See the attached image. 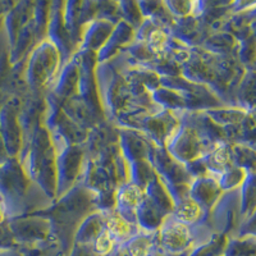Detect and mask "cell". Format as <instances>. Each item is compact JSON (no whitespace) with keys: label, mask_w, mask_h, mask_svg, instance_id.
Returning a JSON list of instances; mask_svg holds the SVG:
<instances>
[{"label":"cell","mask_w":256,"mask_h":256,"mask_svg":"<svg viewBox=\"0 0 256 256\" xmlns=\"http://www.w3.org/2000/svg\"><path fill=\"white\" fill-rule=\"evenodd\" d=\"M58 62V52L52 42L44 41L31 54L27 70V78L32 90L38 92L49 84Z\"/></svg>","instance_id":"obj_1"},{"label":"cell","mask_w":256,"mask_h":256,"mask_svg":"<svg viewBox=\"0 0 256 256\" xmlns=\"http://www.w3.org/2000/svg\"><path fill=\"white\" fill-rule=\"evenodd\" d=\"M28 187L26 174L22 166L13 158L0 166V192L4 198L10 201L22 200Z\"/></svg>","instance_id":"obj_2"},{"label":"cell","mask_w":256,"mask_h":256,"mask_svg":"<svg viewBox=\"0 0 256 256\" xmlns=\"http://www.w3.org/2000/svg\"><path fill=\"white\" fill-rule=\"evenodd\" d=\"M191 244V233L184 223L166 224L162 233V246L166 252L176 255L186 250Z\"/></svg>","instance_id":"obj_3"},{"label":"cell","mask_w":256,"mask_h":256,"mask_svg":"<svg viewBox=\"0 0 256 256\" xmlns=\"http://www.w3.org/2000/svg\"><path fill=\"white\" fill-rule=\"evenodd\" d=\"M82 162V152H80L77 146H70L63 152V154L59 156L58 169H59V187L63 184L62 191L66 190V187H70L73 180L78 173L80 164Z\"/></svg>","instance_id":"obj_4"},{"label":"cell","mask_w":256,"mask_h":256,"mask_svg":"<svg viewBox=\"0 0 256 256\" xmlns=\"http://www.w3.org/2000/svg\"><path fill=\"white\" fill-rule=\"evenodd\" d=\"M216 182L212 180H205V178H198L196 180V184L192 186V198L194 202L198 206H210L212 201L216 200V196L218 194L216 190Z\"/></svg>","instance_id":"obj_5"},{"label":"cell","mask_w":256,"mask_h":256,"mask_svg":"<svg viewBox=\"0 0 256 256\" xmlns=\"http://www.w3.org/2000/svg\"><path fill=\"white\" fill-rule=\"evenodd\" d=\"M113 30V26L110 24H108L106 20H99V22H95L94 24H91L90 28L84 34V46L88 48V49H92L94 45H102L108 38L109 32Z\"/></svg>","instance_id":"obj_6"},{"label":"cell","mask_w":256,"mask_h":256,"mask_svg":"<svg viewBox=\"0 0 256 256\" xmlns=\"http://www.w3.org/2000/svg\"><path fill=\"white\" fill-rule=\"evenodd\" d=\"M227 244L226 237L220 234L218 237H214L208 244L198 246L190 256H224Z\"/></svg>","instance_id":"obj_7"},{"label":"cell","mask_w":256,"mask_h":256,"mask_svg":"<svg viewBox=\"0 0 256 256\" xmlns=\"http://www.w3.org/2000/svg\"><path fill=\"white\" fill-rule=\"evenodd\" d=\"M44 254L42 248H12V250H0V256H40Z\"/></svg>","instance_id":"obj_8"},{"label":"cell","mask_w":256,"mask_h":256,"mask_svg":"<svg viewBox=\"0 0 256 256\" xmlns=\"http://www.w3.org/2000/svg\"><path fill=\"white\" fill-rule=\"evenodd\" d=\"M6 202H4V201L2 200V198H0V226H3V222L4 219H6Z\"/></svg>","instance_id":"obj_9"},{"label":"cell","mask_w":256,"mask_h":256,"mask_svg":"<svg viewBox=\"0 0 256 256\" xmlns=\"http://www.w3.org/2000/svg\"><path fill=\"white\" fill-rule=\"evenodd\" d=\"M56 256H66V255H64V254L63 252H62V251H59V252L58 254H56Z\"/></svg>","instance_id":"obj_10"}]
</instances>
